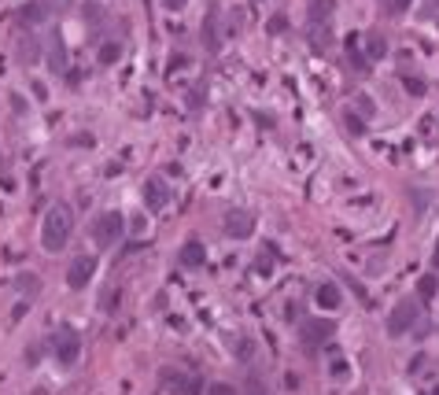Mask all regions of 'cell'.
Returning a JSON list of instances; mask_svg holds the SVG:
<instances>
[{
  "label": "cell",
  "mask_w": 439,
  "mask_h": 395,
  "mask_svg": "<svg viewBox=\"0 0 439 395\" xmlns=\"http://www.w3.org/2000/svg\"><path fill=\"white\" fill-rule=\"evenodd\" d=\"M70 233H74V211L67 204H52L45 211V222H41V248L52 251V255L63 251Z\"/></svg>",
  "instance_id": "obj_1"
},
{
  "label": "cell",
  "mask_w": 439,
  "mask_h": 395,
  "mask_svg": "<svg viewBox=\"0 0 439 395\" xmlns=\"http://www.w3.org/2000/svg\"><path fill=\"white\" fill-rule=\"evenodd\" d=\"M126 229V218L119 215V211H104L100 218L92 222V244L96 248H115Z\"/></svg>",
  "instance_id": "obj_2"
},
{
  "label": "cell",
  "mask_w": 439,
  "mask_h": 395,
  "mask_svg": "<svg viewBox=\"0 0 439 395\" xmlns=\"http://www.w3.org/2000/svg\"><path fill=\"white\" fill-rule=\"evenodd\" d=\"M52 358H56L59 366H74V362L81 358V340H78V333H74V329L63 325L59 333L52 336Z\"/></svg>",
  "instance_id": "obj_3"
},
{
  "label": "cell",
  "mask_w": 439,
  "mask_h": 395,
  "mask_svg": "<svg viewBox=\"0 0 439 395\" xmlns=\"http://www.w3.org/2000/svg\"><path fill=\"white\" fill-rule=\"evenodd\" d=\"M417 322V300L413 296H406V300H399L391 307V314H388V333L391 336H402V333H410Z\"/></svg>",
  "instance_id": "obj_4"
},
{
  "label": "cell",
  "mask_w": 439,
  "mask_h": 395,
  "mask_svg": "<svg viewBox=\"0 0 439 395\" xmlns=\"http://www.w3.org/2000/svg\"><path fill=\"white\" fill-rule=\"evenodd\" d=\"M92 273H96V259L92 255H78V259H70V266H67V285L70 288H89Z\"/></svg>",
  "instance_id": "obj_5"
},
{
  "label": "cell",
  "mask_w": 439,
  "mask_h": 395,
  "mask_svg": "<svg viewBox=\"0 0 439 395\" xmlns=\"http://www.w3.org/2000/svg\"><path fill=\"white\" fill-rule=\"evenodd\" d=\"M251 229H255V215H251V211H229V215H226V233H229V237L244 240V237H251Z\"/></svg>",
  "instance_id": "obj_6"
},
{
  "label": "cell",
  "mask_w": 439,
  "mask_h": 395,
  "mask_svg": "<svg viewBox=\"0 0 439 395\" xmlns=\"http://www.w3.org/2000/svg\"><path fill=\"white\" fill-rule=\"evenodd\" d=\"M299 333H303L306 344H318V340H329V336H333V322H329V318H310V322H303V329H299Z\"/></svg>",
  "instance_id": "obj_7"
},
{
  "label": "cell",
  "mask_w": 439,
  "mask_h": 395,
  "mask_svg": "<svg viewBox=\"0 0 439 395\" xmlns=\"http://www.w3.org/2000/svg\"><path fill=\"white\" fill-rule=\"evenodd\" d=\"M177 259H181V266H185V270H199L203 259H207V248H203L199 240H188L185 248L177 251Z\"/></svg>",
  "instance_id": "obj_8"
},
{
  "label": "cell",
  "mask_w": 439,
  "mask_h": 395,
  "mask_svg": "<svg viewBox=\"0 0 439 395\" xmlns=\"http://www.w3.org/2000/svg\"><path fill=\"white\" fill-rule=\"evenodd\" d=\"M144 196H148V204H152V207H166L170 192H166V185L159 177H148L144 181Z\"/></svg>",
  "instance_id": "obj_9"
},
{
  "label": "cell",
  "mask_w": 439,
  "mask_h": 395,
  "mask_svg": "<svg viewBox=\"0 0 439 395\" xmlns=\"http://www.w3.org/2000/svg\"><path fill=\"white\" fill-rule=\"evenodd\" d=\"M314 300H318V307H321V311H336V307L344 303V296H340V288H336V285H321Z\"/></svg>",
  "instance_id": "obj_10"
},
{
  "label": "cell",
  "mask_w": 439,
  "mask_h": 395,
  "mask_svg": "<svg viewBox=\"0 0 439 395\" xmlns=\"http://www.w3.org/2000/svg\"><path fill=\"white\" fill-rule=\"evenodd\" d=\"M436 292H439V277L436 273H425L421 281H417V296H421V300H432Z\"/></svg>",
  "instance_id": "obj_11"
},
{
  "label": "cell",
  "mask_w": 439,
  "mask_h": 395,
  "mask_svg": "<svg viewBox=\"0 0 439 395\" xmlns=\"http://www.w3.org/2000/svg\"><path fill=\"white\" fill-rule=\"evenodd\" d=\"M366 45H369V59H380L384 52H388V41H384V37L377 34V30H373V34L366 37Z\"/></svg>",
  "instance_id": "obj_12"
},
{
  "label": "cell",
  "mask_w": 439,
  "mask_h": 395,
  "mask_svg": "<svg viewBox=\"0 0 439 395\" xmlns=\"http://www.w3.org/2000/svg\"><path fill=\"white\" fill-rule=\"evenodd\" d=\"M19 48H23V52H19V59H23V63H37V59H41V45H37L34 37H30V41H23Z\"/></svg>",
  "instance_id": "obj_13"
},
{
  "label": "cell",
  "mask_w": 439,
  "mask_h": 395,
  "mask_svg": "<svg viewBox=\"0 0 439 395\" xmlns=\"http://www.w3.org/2000/svg\"><path fill=\"white\" fill-rule=\"evenodd\" d=\"M119 300H122V292H119V288H115V285H111V288H107V292L100 296V307H104V311H111V307H115V303H119Z\"/></svg>",
  "instance_id": "obj_14"
},
{
  "label": "cell",
  "mask_w": 439,
  "mask_h": 395,
  "mask_svg": "<svg viewBox=\"0 0 439 395\" xmlns=\"http://www.w3.org/2000/svg\"><path fill=\"white\" fill-rule=\"evenodd\" d=\"M233 355H237V358H244V362H248V358L255 355V344H251V340H248V336H244V340H240V344H237V347H233Z\"/></svg>",
  "instance_id": "obj_15"
},
{
  "label": "cell",
  "mask_w": 439,
  "mask_h": 395,
  "mask_svg": "<svg viewBox=\"0 0 439 395\" xmlns=\"http://www.w3.org/2000/svg\"><path fill=\"white\" fill-rule=\"evenodd\" d=\"M255 270H259V273H270L273 270V251H259V262H255Z\"/></svg>",
  "instance_id": "obj_16"
},
{
  "label": "cell",
  "mask_w": 439,
  "mask_h": 395,
  "mask_svg": "<svg viewBox=\"0 0 439 395\" xmlns=\"http://www.w3.org/2000/svg\"><path fill=\"white\" fill-rule=\"evenodd\" d=\"M119 56H122V52H119V45H104V48H100V63H115Z\"/></svg>",
  "instance_id": "obj_17"
},
{
  "label": "cell",
  "mask_w": 439,
  "mask_h": 395,
  "mask_svg": "<svg viewBox=\"0 0 439 395\" xmlns=\"http://www.w3.org/2000/svg\"><path fill=\"white\" fill-rule=\"evenodd\" d=\"M410 4H413V0H388V12H391V15H402Z\"/></svg>",
  "instance_id": "obj_18"
},
{
  "label": "cell",
  "mask_w": 439,
  "mask_h": 395,
  "mask_svg": "<svg viewBox=\"0 0 439 395\" xmlns=\"http://www.w3.org/2000/svg\"><path fill=\"white\" fill-rule=\"evenodd\" d=\"M19 285H23V292H37V288H41V281H37L34 273H30V277H19Z\"/></svg>",
  "instance_id": "obj_19"
},
{
  "label": "cell",
  "mask_w": 439,
  "mask_h": 395,
  "mask_svg": "<svg viewBox=\"0 0 439 395\" xmlns=\"http://www.w3.org/2000/svg\"><path fill=\"white\" fill-rule=\"evenodd\" d=\"M355 100H358V108H362V115H366V119H369V115H377V108H373L369 96H355Z\"/></svg>",
  "instance_id": "obj_20"
},
{
  "label": "cell",
  "mask_w": 439,
  "mask_h": 395,
  "mask_svg": "<svg viewBox=\"0 0 439 395\" xmlns=\"http://www.w3.org/2000/svg\"><path fill=\"white\" fill-rule=\"evenodd\" d=\"M406 89H410L413 96H421V93H425V81H421V78H406Z\"/></svg>",
  "instance_id": "obj_21"
},
{
  "label": "cell",
  "mask_w": 439,
  "mask_h": 395,
  "mask_svg": "<svg viewBox=\"0 0 439 395\" xmlns=\"http://www.w3.org/2000/svg\"><path fill=\"white\" fill-rule=\"evenodd\" d=\"M23 15H26V19H41V15H45V8H41V4H30Z\"/></svg>",
  "instance_id": "obj_22"
},
{
  "label": "cell",
  "mask_w": 439,
  "mask_h": 395,
  "mask_svg": "<svg viewBox=\"0 0 439 395\" xmlns=\"http://www.w3.org/2000/svg\"><path fill=\"white\" fill-rule=\"evenodd\" d=\"M163 4L170 8V12H181V8H185V4H188V0H163Z\"/></svg>",
  "instance_id": "obj_23"
},
{
  "label": "cell",
  "mask_w": 439,
  "mask_h": 395,
  "mask_svg": "<svg viewBox=\"0 0 439 395\" xmlns=\"http://www.w3.org/2000/svg\"><path fill=\"white\" fill-rule=\"evenodd\" d=\"M436 266H439V248H436Z\"/></svg>",
  "instance_id": "obj_24"
},
{
  "label": "cell",
  "mask_w": 439,
  "mask_h": 395,
  "mask_svg": "<svg viewBox=\"0 0 439 395\" xmlns=\"http://www.w3.org/2000/svg\"><path fill=\"white\" fill-rule=\"evenodd\" d=\"M432 395H439V384H436V392H432Z\"/></svg>",
  "instance_id": "obj_25"
}]
</instances>
